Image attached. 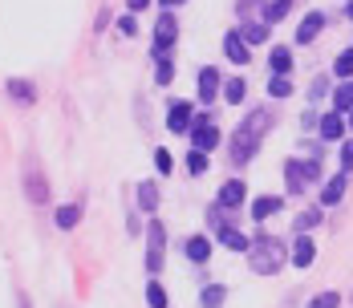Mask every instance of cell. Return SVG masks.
I'll return each mask as SVG.
<instances>
[{
  "mask_svg": "<svg viewBox=\"0 0 353 308\" xmlns=\"http://www.w3.org/2000/svg\"><path fill=\"white\" fill-rule=\"evenodd\" d=\"M272 122H276V118H272V110H264V105H260V110H252L244 122L236 126V134H232V142H228V146H232V163H236V167H244V163L256 158V150H260L264 134L272 130Z\"/></svg>",
  "mask_w": 353,
  "mask_h": 308,
  "instance_id": "6da1fadb",
  "label": "cell"
},
{
  "mask_svg": "<svg viewBox=\"0 0 353 308\" xmlns=\"http://www.w3.org/2000/svg\"><path fill=\"white\" fill-rule=\"evenodd\" d=\"M288 264V247H284L281 236H268V232H260L252 247H248V268L256 276H276Z\"/></svg>",
  "mask_w": 353,
  "mask_h": 308,
  "instance_id": "7a4b0ae2",
  "label": "cell"
},
{
  "mask_svg": "<svg viewBox=\"0 0 353 308\" xmlns=\"http://www.w3.org/2000/svg\"><path fill=\"white\" fill-rule=\"evenodd\" d=\"M175 41H179V21H175V12L167 8V12L154 21V45H150V61H167V53L175 49Z\"/></svg>",
  "mask_w": 353,
  "mask_h": 308,
  "instance_id": "3957f363",
  "label": "cell"
},
{
  "mask_svg": "<svg viewBox=\"0 0 353 308\" xmlns=\"http://www.w3.org/2000/svg\"><path fill=\"white\" fill-rule=\"evenodd\" d=\"M163 260H167V232H163L159 219H150V223H146V268L159 272Z\"/></svg>",
  "mask_w": 353,
  "mask_h": 308,
  "instance_id": "277c9868",
  "label": "cell"
},
{
  "mask_svg": "<svg viewBox=\"0 0 353 308\" xmlns=\"http://www.w3.org/2000/svg\"><path fill=\"white\" fill-rule=\"evenodd\" d=\"M219 126L212 122V114H195V126H191V142H195V150H203V154H212L215 146H219Z\"/></svg>",
  "mask_w": 353,
  "mask_h": 308,
  "instance_id": "5b68a950",
  "label": "cell"
},
{
  "mask_svg": "<svg viewBox=\"0 0 353 308\" xmlns=\"http://www.w3.org/2000/svg\"><path fill=\"white\" fill-rule=\"evenodd\" d=\"M191 126H195V105L191 102L167 105V130H171V134H191Z\"/></svg>",
  "mask_w": 353,
  "mask_h": 308,
  "instance_id": "8992f818",
  "label": "cell"
},
{
  "mask_svg": "<svg viewBox=\"0 0 353 308\" xmlns=\"http://www.w3.org/2000/svg\"><path fill=\"white\" fill-rule=\"evenodd\" d=\"M215 203L223 207V211H240V207L248 203V183H244V178H228V183L219 187Z\"/></svg>",
  "mask_w": 353,
  "mask_h": 308,
  "instance_id": "52a82bcc",
  "label": "cell"
},
{
  "mask_svg": "<svg viewBox=\"0 0 353 308\" xmlns=\"http://www.w3.org/2000/svg\"><path fill=\"white\" fill-rule=\"evenodd\" d=\"M345 130H350V118L337 114V110H329V114L321 118V126H317L321 142H345Z\"/></svg>",
  "mask_w": 353,
  "mask_h": 308,
  "instance_id": "ba28073f",
  "label": "cell"
},
{
  "mask_svg": "<svg viewBox=\"0 0 353 308\" xmlns=\"http://www.w3.org/2000/svg\"><path fill=\"white\" fill-rule=\"evenodd\" d=\"M223 57H228L232 65H248V61H252V45L240 37V29H232V33L223 37Z\"/></svg>",
  "mask_w": 353,
  "mask_h": 308,
  "instance_id": "9c48e42d",
  "label": "cell"
},
{
  "mask_svg": "<svg viewBox=\"0 0 353 308\" xmlns=\"http://www.w3.org/2000/svg\"><path fill=\"white\" fill-rule=\"evenodd\" d=\"M313 260H317V243L309 240V236H296V243L288 247V264L305 272V268H313Z\"/></svg>",
  "mask_w": 353,
  "mask_h": 308,
  "instance_id": "30bf717a",
  "label": "cell"
},
{
  "mask_svg": "<svg viewBox=\"0 0 353 308\" xmlns=\"http://www.w3.org/2000/svg\"><path fill=\"white\" fill-rule=\"evenodd\" d=\"M219 90H223V77H219V69L215 65H203L199 69V102L212 105L219 98Z\"/></svg>",
  "mask_w": 353,
  "mask_h": 308,
  "instance_id": "8fae6325",
  "label": "cell"
},
{
  "mask_svg": "<svg viewBox=\"0 0 353 308\" xmlns=\"http://www.w3.org/2000/svg\"><path fill=\"white\" fill-rule=\"evenodd\" d=\"M325 29V12H305L301 25H296V45H313Z\"/></svg>",
  "mask_w": 353,
  "mask_h": 308,
  "instance_id": "7c38bea8",
  "label": "cell"
},
{
  "mask_svg": "<svg viewBox=\"0 0 353 308\" xmlns=\"http://www.w3.org/2000/svg\"><path fill=\"white\" fill-rule=\"evenodd\" d=\"M183 251H187L191 264H208V260H212V236H203V232H199V236H187V240H183Z\"/></svg>",
  "mask_w": 353,
  "mask_h": 308,
  "instance_id": "4fadbf2b",
  "label": "cell"
},
{
  "mask_svg": "<svg viewBox=\"0 0 353 308\" xmlns=\"http://www.w3.org/2000/svg\"><path fill=\"white\" fill-rule=\"evenodd\" d=\"M284 187H288V195H305L309 178H305V163L301 158H288L284 163Z\"/></svg>",
  "mask_w": 353,
  "mask_h": 308,
  "instance_id": "5bb4252c",
  "label": "cell"
},
{
  "mask_svg": "<svg viewBox=\"0 0 353 308\" xmlns=\"http://www.w3.org/2000/svg\"><path fill=\"white\" fill-rule=\"evenodd\" d=\"M284 211V195H260L256 203H252V219L256 223H268L272 215H281Z\"/></svg>",
  "mask_w": 353,
  "mask_h": 308,
  "instance_id": "9a60e30c",
  "label": "cell"
},
{
  "mask_svg": "<svg viewBox=\"0 0 353 308\" xmlns=\"http://www.w3.org/2000/svg\"><path fill=\"white\" fill-rule=\"evenodd\" d=\"M292 73V49L288 45H272L268 53V77H288Z\"/></svg>",
  "mask_w": 353,
  "mask_h": 308,
  "instance_id": "2e32d148",
  "label": "cell"
},
{
  "mask_svg": "<svg viewBox=\"0 0 353 308\" xmlns=\"http://www.w3.org/2000/svg\"><path fill=\"white\" fill-rule=\"evenodd\" d=\"M4 90H8V98H12L17 105H33L37 102V85L29 81V77H8Z\"/></svg>",
  "mask_w": 353,
  "mask_h": 308,
  "instance_id": "e0dca14e",
  "label": "cell"
},
{
  "mask_svg": "<svg viewBox=\"0 0 353 308\" xmlns=\"http://www.w3.org/2000/svg\"><path fill=\"white\" fill-rule=\"evenodd\" d=\"M341 199H345V171L321 183V207H337Z\"/></svg>",
  "mask_w": 353,
  "mask_h": 308,
  "instance_id": "ac0fdd59",
  "label": "cell"
},
{
  "mask_svg": "<svg viewBox=\"0 0 353 308\" xmlns=\"http://www.w3.org/2000/svg\"><path fill=\"white\" fill-rule=\"evenodd\" d=\"M25 195H29V203H45V199H49V178L29 171L25 174Z\"/></svg>",
  "mask_w": 353,
  "mask_h": 308,
  "instance_id": "d6986e66",
  "label": "cell"
},
{
  "mask_svg": "<svg viewBox=\"0 0 353 308\" xmlns=\"http://www.w3.org/2000/svg\"><path fill=\"white\" fill-rule=\"evenodd\" d=\"M219 243H223L228 251H244V256H248V247H252V236H244L240 227H232V223H228V227L219 232Z\"/></svg>",
  "mask_w": 353,
  "mask_h": 308,
  "instance_id": "ffe728a7",
  "label": "cell"
},
{
  "mask_svg": "<svg viewBox=\"0 0 353 308\" xmlns=\"http://www.w3.org/2000/svg\"><path fill=\"white\" fill-rule=\"evenodd\" d=\"M292 12V0H264V8H260V21L264 25H276Z\"/></svg>",
  "mask_w": 353,
  "mask_h": 308,
  "instance_id": "44dd1931",
  "label": "cell"
},
{
  "mask_svg": "<svg viewBox=\"0 0 353 308\" xmlns=\"http://www.w3.org/2000/svg\"><path fill=\"white\" fill-rule=\"evenodd\" d=\"M321 211H325V207H305V211H301V215H296V219H292V227H296V236H309V232H313V227H317L321 223Z\"/></svg>",
  "mask_w": 353,
  "mask_h": 308,
  "instance_id": "7402d4cb",
  "label": "cell"
},
{
  "mask_svg": "<svg viewBox=\"0 0 353 308\" xmlns=\"http://www.w3.org/2000/svg\"><path fill=\"white\" fill-rule=\"evenodd\" d=\"M240 37H244L248 45H264V41L272 37V29H268L264 21H244V25H240Z\"/></svg>",
  "mask_w": 353,
  "mask_h": 308,
  "instance_id": "603a6c76",
  "label": "cell"
},
{
  "mask_svg": "<svg viewBox=\"0 0 353 308\" xmlns=\"http://www.w3.org/2000/svg\"><path fill=\"white\" fill-rule=\"evenodd\" d=\"M223 300H228V288L223 284H203L199 288V305L203 308H223Z\"/></svg>",
  "mask_w": 353,
  "mask_h": 308,
  "instance_id": "cb8c5ba5",
  "label": "cell"
},
{
  "mask_svg": "<svg viewBox=\"0 0 353 308\" xmlns=\"http://www.w3.org/2000/svg\"><path fill=\"white\" fill-rule=\"evenodd\" d=\"M134 195H139V207L146 211V215H154V211H159V187H154V183H139V191H134Z\"/></svg>",
  "mask_w": 353,
  "mask_h": 308,
  "instance_id": "d4e9b609",
  "label": "cell"
},
{
  "mask_svg": "<svg viewBox=\"0 0 353 308\" xmlns=\"http://www.w3.org/2000/svg\"><path fill=\"white\" fill-rule=\"evenodd\" d=\"M333 110H337V114H350L353 110V81H337V90H333Z\"/></svg>",
  "mask_w": 353,
  "mask_h": 308,
  "instance_id": "484cf974",
  "label": "cell"
},
{
  "mask_svg": "<svg viewBox=\"0 0 353 308\" xmlns=\"http://www.w3.org/2000/svg\"><path fill=\"white\" fill-rule=\"evenodd\" d=\"M333 77H337V81H353V45L337 53V61H333Z\"/></svg>",
  "mask_w": 353,
  "mask_h": 308,
  "instance_id": "4316f807",
  "label": "cell"
},
{
  "mask_svg": "<svg viewBox=\"0 0 353 308\" xmlns=\"http://www.w3.org/2000/svg\"><path fill=\"white\" fill-rule=\"evenodd\" d=\"M244 98H248V81H244V77H232V81H223V102L240 105Z\"/></svg>",
  "mask_w": 353,
  "mask_h": 308,
  "instance_id": "83f0119b",
  "label": "cell"
},
{
  "mask_svg": "<svg viewBox=\"0 0 353 308\" xmlns=\"http://www.w3.org/2000/svg\"><path fill=\"white\" fill-rule=\"evenodd\" d=\"M57 227L61 232H70V227H77V219H81V207H73V203H65V207H57Z\"/></svg>",
  "mask_w": 353,
  "mask_h": 308,
  "instance_id": "f1b7e54d",
  "label": "cell"
},
{
  "mask_svg": "<svg viewBox=\"0 0 353 308\" xmlns=\"http://www.w3.org/2000/svg\"><path fill=\"white\" fill-rule=\"evenodd\" d=\"M175 81V61H154V85H171Z\"/></svg>",
  "mask_w": 353,
  "mask_h": 308,
  "instance_id": "f546056e",
  "label": "cell"
},
{
  "mask_svg": "<svg viewBox=\"0 0 353 308\" xmlns=\"http://www.w3.org/2000/svg\"><path fill=\"white\" fill-rule=\"evenodd\" d=\"M268 94H272L276 102L292 98V81H288V77H268Z\"/></svg>",
  "mask_w": 353,
  "mask_h": 308,
  "instance_id": "4dcf8cb0",
  "label": "cell"
},
{
  "mask_svg": "<svg viewBox=\"0 0 353 308\" xmlns=\"http://www.w3.org/2000/svg\"><path fill=\"white\" fill-rule=\"evenodd\" d=\"M208 167H212V158H208L203 150H191V154H187V171L191 174H208Z\"/></svg>",
  "mask_w": 353,
  "mask_h": 308,
  "instance_id": "1f68e13d",
  "label": "cell"
},
{
  "mask_svg": "<svg viewBox=\"0 0 353 308\" xmlns=\"http://www.w3.org/2000/svg\"><path fill=\"white\" fill-rule=\"evenodd\" d=\"M146 305L150 308H167V288L150 280V284H146Z\"/></svg>",
  "mask_w": 353,
  "mask_h": 308,
  "instance_id": "d6a6232c",
  "label": "cell"
},
{
  "mask_svg": "<svg viewBox=\"0 0 353 308\" xmlns=\"http://www.w3.org/2000/svg\"><path fill=\"white\" fill-rule=\"evenodd\" d=\"M208 227H212L215 236H219V232L228 227V219H223V207H219V203H212V207H208Z\"/></svg>",
  "mask_w": 353,
  "mask_h": 308,
  "instance_id": "836d02e7",
  "label": "cell"
},
{
  "mask_svg": "<svg viewBox=\"0 0 353 308\" xmlns=\"http://www.w3.org/2000/svg\"><path fill=\"white\" fill-rule=\"evenodd\" d=\"M309 308H341V296H337V292H317V296L309 300Z\"/></svg>",
  "mask_w": 353,
  "mask_h": 308,
  "instance_id": "e575fe53",
  "label": "cell"
},
{
  "mask_svg": "<svg viewBox=\"0 0 353 308\" xmlns=\"http://www.w3.org/2000/svg\"><path fill=\"white\" fill-rule=\"evenodd\" d=\"M325 94H333V90H329V77L321 73V77H313V85H309V102H321Z\"/></svg>",
  "mask_w": 353,
  "mask_h": 308,
  "instance_id": "d590c367",
  "label": "cell"
},
{
  "mask_svg": "<svg viewBox=\"0 0 353 308\" xmlns=\"http://www.w3.org/2000/svg\"><path fill=\"white\" fill-rule=\"evenodd\" d=\"M154 167H159V174H171V171H175V163H171V150H154Z\"/></svg>",
  "mask_w": 353,
  "mask_h": 308,
  "instance_id": "8d00e7d4",
  "label": "cell"
},
{
  "mask_svg": "<svg viewBox=\"0 0 353 308\" xmlns=\"http://www.w3.org/2000/svg\"><path fill=\"white\" fill-rule=\"evenodd\" d=\"M341 146V171L350 174L353 171V138H345V142H337Z\"/></svg>",
  "mask_w": 353,
  "mask_h": 308,
  "instance_id": "74e56055",
  "label": "cell"
},
{
  "mask_svg": "<svg viewBox=\"0 0 353 308\" xmlns=\"http://www.w3.org/2000/svg\"><path fill=\"white\" fill-rule=\"evenodd\" d=\"M305 163V178L309 183H321V158H301Z\"/></svg>",
  "mask_w": 353,
  "mask_h": 308,
  "instance_id": "f35d334b",
  "label": "cell"
},
{
  "mask_svg": "<svg viewBox=\"0 0 353 308\" xmlns=\"http://www.w3.org/2000/svg\"><path fill=\"white\" fill-rule=\"evenodd\" d=\"M118 33H126V37H134V33H139V21H134V12H126V17L118 21Z\"/></svg>",
  "mask_w": 353,
  "mask_h": 308,
  "instance_id": "ab89813d",
  "label": "cell"
},
{
  "mask_svg": "<svg viewBox=\"0 0 353 308\" xmlns=\"http://www.w3.org/2000/svg\"><path fill=\"white\" fill-rule=\"evenodd\" d=\"M317 126H321V118L313 110H305V114H301V130H317Z\"/></svg>",
  "mask_w": 353,
  "mask_h": 308,
  "instance_id": "60d3db41",
  "label": "cell"
},
{
  "mask_svg": "<svg viewBox=\"0 0 353 308\" xmlns=\"http://www.w3.org/2000/svg\"><path fill=\"white\" fill-rule=\"evenodd\" d=\"M146 4H150V0H126V8H130V12H139V8H146Z\"/></svg>",
  "mask_w": 353,
  "mask_h": 308,
  "instance_id": "b9f144b4",
  "label": "cell"
},
{
  "mask_svg": "<svg viewBox=\"0 0 353 308\" xmlns=\"http://www.w3.org/2000/svg\"><path fill=\"white\" fill-rule=\"evenodd\" d=\"M159 4H163V8H179V4H183V0H159Z\"/></svg>",
  "mask_w": 353,
  "mask_h": 308,
  "instance_id": "7bdbcfd3",
  "label": "cell"
},
{
  "mask_svg": "<svg viewBox=\"0 0 353 308\" xmlns=\"http://www.w3.org/2000/svg\"><path fill=\"white\" fill-rule=\"evenodd\" d=\"M17 305H21V308H33V305H29V296H25V292H21V296H17Z\"/></svg>",
  "mask_w": 353,
  "mask_h": 308,
  "instance_id": "ee69618b",
  "label": "cell"
},
{
  "mask_svg": "<svg viewBox=\"0 0 353 308\" xmlns=\"http://www.w3.org/2000/svg\"><path fill=\"white\" fill-rule=\"evenodd\" d=\"M345 17H350V21H353V0H350V4H345Z\"/></svg>",
  "mask_w": 353,
  "mask_h": 308,
  "instance_id": "f6af8a7d",
  "label": "cell"
},
{
  "mask_svg": "<svg viewBox=\"0 0 353 308\" xmlns=\"http://www.w3.org/2000/svg\"><path fill=\"white\" fill-rule=\"evenodd\" d=\"M345 118H350V126H353V110H350V114H345Z\"/></svg>",
  "mask_w": 353,
  "mask_h": 308,
  "instance_id": "bcb514c9",
  "label": "cell"
}]
</instances>
